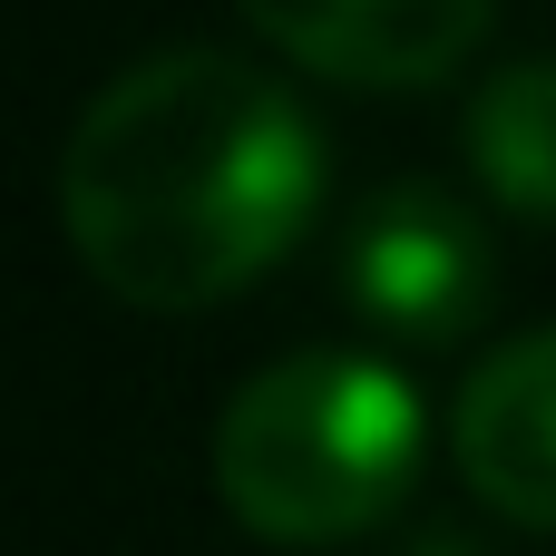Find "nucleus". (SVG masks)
I'll use <instances>...</instances> for the list:
<instances>
[{
  "mask_svg": "<svg viewBox=\"0 0 556 556\" xmlns=\"http://www.w3.org/2000/svg\"><path fill=\"white\" fill-rule=\"evenodd\" d=\"M323 205V137L235 49L117 68L59 147V235L127 313H215L274 274Z\"/></svg>",
  "mask_w": 556,
  "mask_h": 556,
  "instance_id": "nucleus-1",
  "label": "nucleus"
},
{
  "mask_svg": "<svg viewBox=\"0 0 556 556\" xmlns=\"http://www.w3.org/2000/svg\"><path fill=\"white\" fill-rule=\"evenodd\" d=\"M420 391L371 352H283L215 420V498L264 547L371 538L420 479Z\"/></svg>",
  "mask_w": 556,
  "mask_h": 556,
  "instance_id": "nucleus-2",
  "label": "nucleus"
},
{
  "mask_svg": "<svg viewBox=\"0 0 556 556\" xmlns=\"http://www.w3.org/2000/svg\"><path fill=\"white\" fill-rule=\"evenodd\" d=\"M342 293L371 332L391 342H459L489 323V293H498V254H489V225L430 186V176H401L381 186L362 215H352V244H342Z\"/></svg>",
  "mask_w": 556,
  "mask_h": 556,
  "instance_id": "nucleus-3",
  "label": "nucleus"
},
{
  "mask_svg": "<svg viewBox=\"0 0 556 556\" xmlns=\"http://www.w3.org/2000/svg\"><path fill=\"white\" fill-rule=\"evenodd\" d=\"M235 10L332 88H440L498 20V0H235Z\"/></svg>",
  "mask_w": 556,
  "mask_h": 556,
  "instance_id": "nucleus-4",
  "label": "nucleus"
},
{
  "mask_svg": "<svg viewBox=\"0 0 556 556\" xmlns=\"http://www.w3.org/2000/svg\"><path fill=\"white\" fill-rule=\"evenodd\" d=\"M450 450H459V479L479 508L556 538V323L498 342L469 371V391L450 410Z\"/></svg>",
  "mask_w": 556,
  "mask_h": 556,
  "instance_id": "nucleus-5",
  "label": "nucleus"
},
{
  "mask_svg": "<svg viewBox=\"0 0 556 556\" xmlns=\"http://www.w3.org/2000/svg\"><path fill=\"white\" fill-rule=\"evenodd\" d=\"M469 166L479 186L528 215V225H556V49L547 59H508L479 78L469 98Z\"/></svg>",
  "mask_w": 556,
  "mask_h": 556,
  "instance_id": "nucleus-6",
  "label": "nucleus"
}]
</instances>
